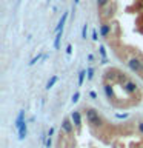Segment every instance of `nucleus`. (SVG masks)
<instances>
[{"instance_id": "f257e3e1", "label": "nucleus", "mask_w": 143, "mask_h": 148, "mask_svg": "<svg viewBox=\"0 0 143 148\" xmlns=\"http://www.w3.org/2000/svg\"><path fill=\"white\" fill-rule=\"evenodd\" d=\"M86 119L92 127H101V125H103V120H101L100 114L97 113L94 108H88L86 110Z\"/></svg>"}, {"instance_id": "f03ea898", "label": "nucleus", "mask_w": 143, "mask_h": 148, "mask_svg": "<svg viewBox=\"0 0 143 148\" xmlns=\"http://www.w3.org/2000/svg\"><path fill=\"white\" fill-rule=\"evenodd\" d=\"M128 68L136 74L143 73V60L140 57H131L128 60Z\"/></svg>"}, {"instance_id": "7ed1b4c3", "label": "nucleus", "mask_w": 143, "mask_h": 148, "mask_svg": "<svg viewBox=\"0 0 143 148\" xmlns=\"http://www.w3.org/2000/svg\"><path fill=\"white\" fill-rule=\"evenodd\" d=\"M123 90L126 91L128 94H136L137 90H138V85L132 80H128L126 83H123Z\"/></svg>"}, {"instance_id": "20e7f679", "label": "nucleus", "mask_w": 143, "mask_h": 148, "mask_svg": "<svg viewBox=\"0 0 143 148\" xmlns=\"http://www.w3.org/2000/svg\"><path fill=\"white\" fill-rule=\"evenodd\" d=\"M71 120H72L74 127H76L77 130L82 128V114H80V111H72L71 113Z\"/></svg>"}, {"instance_id": "39448f33", "label": "nucleus", "mask_w": 143, "mask_h": 148, "mask_svg": "<svg viewBox=\"0 0 143 148\" xmlns=\"http://www.w3.org/2000/svg\"><path fill=\"white\" fill-rule=\"evenodd\" d=\"M62 130H63L66 134H72V133H74V123H72V120H71V119H63Z\"/></svg>"}, {"instance_id": "423d86ee", "label": "nucleus", "mask_w": 143, "mask_h": 148, "mask_svg": "<svg viewBox=\"0 0 143 148\" xmlns=\"http://www.w3.org/2000/svg\"><path fill=\"white\" fill-rule=\"evenodd\" d=\"M109 34H111V25H109L108 22H103V23L100 25V36L106 39Z\"/></svg>"}, {"instance_id": "0eeeda50", "label": "nucleus", "mask_w": 143, "mask_h": 148, "mask_svg": "<svg viewBox=\"0 0 143 148\" xmlns=\"http://www.w3.org/2000/svg\"><path fill=\"white\" fill-rule=\"evenodd\" d=\"M68 16L69 14L68 12H63V16H62V18L59 20V23H57V26H55V34L57 32H60V31H63V26H65V23H66V20H68Z\"/></svg>"}, {"instance_id": "6e6552de", "label": "nucleus", "mask_w": 143, "mask_h": 148, "mask_svg": "<svg viewBox=\"0 0 143 148\" xmlns=\"http://www.w3.org/2000/svg\"><path fill=\"white\" fill-rule=\"evenodd\" d=\"M18 131V140H23V139L26 137V134H28V125H26V120L22 123V127L17 130Z\"/></svg>"}, {"instance_id": "1a4fd4ad", "label": "nucleus", "mask_w": 143, "mask_h": 148, "mask_svg": "<svg viewBox=\"0 0 143 148\" xmlns=\"http://www.w3.org/2000/svg\"><path fill=\"white\" fill-rule=\"evenodd\" d=\"M25 122V111H20V113H18V116H17V119H16V123H14V127H16V130H18L22 127V123Z\"/></svg>"}, {"instance_id": "9d476101", "label": "nucleus", "mask_w": 143, "mask_h": 148, "mask_svg": "<svg viewBox=\"0 0 143 148\" xmlns=\"http://www.w3.org/2000/svg\"><path fill=\"white\" fill-rule=\"evenodd\" d=\"M103 90H105V94H106V97L111 100L114 97V90H112V86H111V83H105L103 85Z\"/></svg>"}, {"instance_id": "9b49d317", "label": "nucleus", "mask_w": 143, "mask_h": 148, "mask_svg": "<svg viewBox=\"0 0 143 148\" xmlns=\"http://www.w3.org/2000/svg\"><path fill=\"white\" fill-rule=\"evenodd\" d=\"M62 37H63V31H60V32H57V34H55V37H54V49H59V48H60Z\"/></svg>"}, {"instance_id": "f8f14e48", "label": "nucleus", "mask_w": 143, "mask_h": 148, "mask_svg": "<svg viewBox=\"0 0 143 148\" xmlns=\"http://www.w3.org/2000/svg\"><path fill=\"white\" fill-rule=\"evenodd\" d=\"M57 82H59V76H51V79L46 82V86L45 88H46V90H51V88H52Z\"/></svg>"}, {"instance_id": "ddd939ff", "label": "nucleus", "mask_w": 143, "mask_h": 148, "mask_svg": "<svg viewBox=\"0 0 143 148\" xmlns=\"http://www.w3.org/2000/svg\"><path fill=\"white\" fill-rule=\"evenodd\" d=\"M86 69H82L80 73H78V82H77V85L78 86H82L83 85V82H85V79H86Z\"/></svg>"}, {"instance_id": "4468645a", "label": "nucleus", "mask_w": 143, "mask_h": 148, "mask_svg": "<svg viewBox=\"0 0 143 148\" xmlns=\"http://www.w3.org/2000/svg\"><path fill=\"white\" fill-rule=\"evenodd\" d=\"M42 59H43V54H42V53H39V54L35 56V57H32V59H31V62H29V66H34V65H35L37 62H40Z\"/></svg>"}, {"instance_id": "2eb2a0df", "label": "nucleus", "mask_w": 143, "mask_h": 148, "mask_svg": "<svg viewBox=\"0 0 143 148\" xmlns=\"http://www.w3.org/2000/svg\"><path fill=\"white\" fill-rule=\"evenodd\" d=\"M109 5V0H97V8H105V6H108Z\"/></svg>"}, {"instance_id": "dca6fc26", "label": "nucleus", "mask_w": 143, "mask_h": 148, "mask_svg": "<svg viewBox=\"0 0 143 148\" xmlns=\"http://www.w3.org/2000/svg\"><path fill=\"white\" fill-rule=\"evenodd\" d=\"M86 73H88L86 74V79H88V80H92V79H94V68L89 66V68L86 69Z\"/></svg>"}, {"instance_id": "f3484780", "label": "nucleus", "mask_w": 143, "mask_h": 148, "mask_svg": "<svg viewBox=\"0 0 143 148\" xmlns=\"http://www.w3.org/2000/svg\"><path fill=\"white\" fill-rule=\"evenodd\" d=\"M86 37H88V23H85V25L82 26V39L86 40Z\"/></svg>"}, {"instance_id": "a211bd4d", "label": "nucleus", "mask_w": 143, "mask_h": 148, "mask_svg": "<svg viewBox=\"0 0 143 148\" xmlns=\"http://www.w3.org/2000/svg\"><path fill=\"white\" fill-rule=\"evenodd\" d=\"M78 99H80V92H78V91H76V92L72 94V99H71V102H72V103H77V102H78Z\"/></svg>"}, {"instance_id": "6ab92c4d", "label": "nucleus", "mask_w": 143, "mask_h": 148, "mask_svg": "<svg viewBox=\"0 0 143 148\" xmlns=\"http://www.w3.org/2000/svg\"><path fill=\"white\" fill-rule=\"evenodd\" d=\"M99 49H100V56H101V59H106V51H105V46H103V45H100V46H99Z\"/></svg>"}, {"instance_id": "aec40b11", "label": "nucleus", "mask_w": 143, "mask_h": 148, "mask_svg": "<svg viewBox=\"0 0 143 148\" xmlns=\"http://www.w3.org/2000/svg\"><path fill=\"white\" fill-rule=\"evenodd\" d=\"M115 117H117V119H126L128 117V113H123V114L117 113V114H115Z\"/></svg>"}, {"instance_id": "412c9836", "label": "nucleus", "mask_w": 143, "mask_h": 148, "mask_svg": "<svg viewBox=\"0 0 143 148\" xmlns=\"http://www.w3.org/2000/svg\"><path fill=\"white\" fill-rule=\"evenodd\" d=\"M51 143H52V140H51V137H48V139H46V142H45V147L51 148Z\"/></svg>"}, {"instance_id": "4be33fe9", "label": "nucleus", "mask_w": 143, "mask_h": 148, "mask_svg": "<svg viewBox=\"0 0 143 148\" xmlns=\"http://www.w3.org/2000/svg\"><path fill=\"white\" fill-rule=\"evenodd\" d=\"M92 40H94V42L99 40V37H97V31H92Z\"/></svg>"}, {"instance_id": "5701e85b", "label": "nucleus", "mask_w": 143, "mask_h": 148, "mask_svg": "<svg viewBox=\"0 0 143 148\" xmlns=\"http://www.w3.org/2000/svg\"><path fill=\"white\" fill-rule=\"evenodd\" d=\"M72 53V45H68L66 46V54H71Z\"/></svg>"}, {"instance_id": "b1692460", "label": "nucleus", "mask_w": 143, "mask_h": 148, "mask_svg": "<svg viewBox=\"0 0 143 148\" xmlns=\"http://www.w3.org/2000/svg\"><path fill=\"white\" fill-rule=\"evenodd\" d=\"M138 131L143 134V120H142V122H138Z\"/></svg>"}, {"instance_id": "393cba45", "label": "nucleus", "mask_w": 143, "mask_h": 148, "mask_svg": "<svg viewBox=\"0 0 143 148\" xmlns=\"http://www.w3.org/2000/svg\"><path fill=\"white\" fill-rule=\"evenodd\" d=\"M52 134H54V128H49V131H48V134H46V136H48V137H52Z\"/></svg>"}, {"instance_id": "a878e982", "label": "nucleus", "mask_w": 143, "mask_h": 148, "mask_svg": "<svg viewBox=\"0 0 143 148\" xmlns=\"http://www.w3.org/2000/svg\"><path fill=\"white\" fill-rule=\"evenodd\" d=\"M89 96L92 97V99H97V92H95V91H91V92H89Z\"/></svg>"}, {"instance_id": "bb28decb", "label": "nucleus", "mask_w": 143, "mask_h": 148, "mask_svg": "<svg viewBox=\"0 0 143 148\" xmlns=\"http://www.w3.org/2000/svg\"><path fill=\"white\" fill-rule=\"evenodd\" d=\"M88 60H89V62H92V60H94V56L89 54V56H88Z\"/></svg>"}, {"instance_id": "cd10ccee", "label": "nucleus", "mask_w": 143, "mask_h": 148, "mask_svg": "<svg viewBox=\"0 0 143 148\" xmlns=\"http://www.w3.org/2000/svg\"><path fill=\"white\" fill-rule=\"evenodd\" d=\"M80 3V0H74V6H76V5H78Z\"/></svg>"}, {"instance_id": "c85d7f7f", "label": "nucleus", "mask_w": 143, "mask_h": 148, "mask_svg": "<svg viewBox=\"0 0 143 148\" xmlns=\"http://www.w3.org/2000/svg\"><path fill=\"white\" fill-rule=\"evenodd\" d=\"M142 77H143V73H142Z\"/></svg>"}, {"instance_id": "c756f323", "label": "nucleus", "mask_w": 143, "mask_h": 148, "mask_svg": "<svg viewBox=\"0 0 143 148\" xmlns=\"http://www.w3.org/2000/svg\"><path fill=\"white\" fill-rule=\"evenodd\" d=\"M48 2H51V0H48Z\"/></svg>"}, {"instance_id": "7c9ffc66", "label": "nucleus", "mask_w": 143, "mask_h": 148, "mask_svg": "<svg viewBox=\"0 0 143 148\" xmlns=\"http://www.w3.org/2000/svg\"><path fill=\"white\" fill-rule=\"evenodd\" d=\"M18 2H20V0H18Z\"/></svg>"}]
</instances>
